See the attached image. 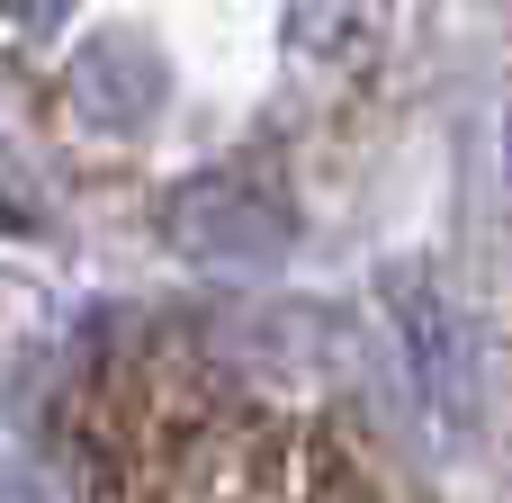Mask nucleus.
Instances as JSON below:
<instances>
[{
	"mask_svg": "<svg viewBox=\"0 0 512 503\" xmlns=\"http://www.w3.org/2000/svg\"><path fill=\"white\" fill-rule=\"evenodd\" d=\"M63 9H72V0H0V18H9V27H54Z\"/></svg>",
	"mask_w": 512,
	"mask_h": 503,
	"instance_id": "f257e3e1",
	"label": "nucleus"
}]
</instances>
